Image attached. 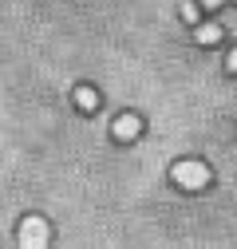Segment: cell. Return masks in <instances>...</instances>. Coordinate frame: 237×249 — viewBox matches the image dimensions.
Wrapping results in <instances>:
<instances>
[{
    "label": "cell",
    "instance_id": "1",
    "mask_svg": "<svg viewBox=\"0 0 237 249\" xmlns=\"http://www.w3.org/2000/svg\"><path fill=\"white\" fill-rule=\"evenodd\" d=\"M170 182L182 186V190H202V186H210V166L198 159H182L170 166Z\"/></svg>",
    "mask_w": 237,
    "mask_h": 249
},
{
    "label": "cell",
    "instance_id": "2",
    "mask_svg": "<svg viewBox=\"0 0 237 249\" xmlns=\"http://www.w3.org/2000/svg\"><path fill=\"white\" fill-rule=\"evenodd\" d=\"M16 237H20V245H24V249H44V245L51 241V226L44 222V217H24Z\"/></svg>",
    "mask_w": 237,
    "mask_h": 249
},
{
    "label": "cell",
    "instance_id": "3",
    "mask_svg": "<svg viewBox=\"0 0 237 249\" xmlns=\"http://www.w3.org/2000/svg\"><path fill=\"white\" fill-rule=\"evenodd\" d=\"M138 131H142V123H138L135 115H118V119L111 123V139H118V142H135Z\"/></svg>",
    "mask_w": 237,
    "mask_h": 249
},
{
    "label": "cell",
    "instance_id": "4",
    "mask_svg": "<svg viewBox=\"0 0 237 249\" xmlns=\"http://www.w3.org/2000/svg\"><path fill=\"white\" fill-rule=\"evenodd\" d=\"M194 40L202 48H214V44H221V28L218 24H194Z\"/></svg>",
    "mask_w": 237,
    "mask_h": 249
},
{
    "label": "cell",
    "instance_id": "5",
    "mask_svg": "<svg viewBox=\"0 0 237 249\" xmlns=\"http://www.w3.org/2000/svg\"><path fill=\"white\" fill-rule=\"evenodd\" d=\"M75 107H79L83 115H91V111L99 107V95H95L91 87H75Z\"/></svg>",
    "mask_w": 237,
    "mask_h": 249
},
{
    "label": "cell",
    "instance_id": "6",
    "mask_svg": "<svg viewBox=\"0 0 237 249\" xmlns=\"http://www.w3.org/2000/svg\"><path fill=\"white\" fill-rule=\"evenodd\" d=\"M198 8H202L198 0H186V4L178 8V12H182V20H186V24H198Z\"/></svg>",
    "mask_w": 237,
    "mask_h": 249
},
{
    "label": "cell",
    "instance_id": "7",
    "mask_svg": "<svg viewBox=\"0 0 237 249\" xmlns=\"http://www.w3.org/2000/svg\"><path fill=\"white\" fill-rule=\"evenodd\" d=\"M225 71H237V48H233V52L225 55Z\"/></svg>",
    "mask_w": 237,
    "mask_h": 249
},
{
    "label": "cell",
    "instance_id": "8",
    "mask_svg": "<svg viewBox=\"0 0 237 249\" xmlns=\"http://www.w3.org/2000/svg\"><path fill=\"white\" fill-rule=\"evenodd\" d=\"M198 4H202V8H218L221 0H198Z\"/></svg>",
    "mask_w": 237,
    "mask_h": 249
}]
</instances>
